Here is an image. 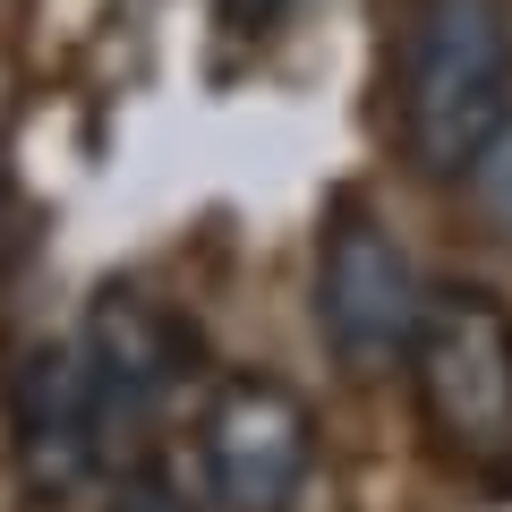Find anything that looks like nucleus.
I'll list each match as a JSON object with an SVG mask.
<instances>
[{"label": "nucleus", "mask_w": 512, "mask_h": 512, "mask_svg": "<svg viewBox=\"0 0 512 512\" xmlns=\"http://www.w3.org/2000/svg\"><path fill=\"white\" fill-rule=\"evenodd\" d=\"M419 419L478 487H512V308L478 282H444L419 299L410 333Z\"/></svg>", "instance_id": "nucleus-1"}, {"label": "nucleus", "mask_w": 512, "mask_h": 512, "mask_svg": "<svg viewBox=\"0 0 512 512\" xmlns=\"http://www.w3.org/2000/svg\"><path fill=\"white\" fill-rule=\"evenodd\" d=\"M512 111V9L504 0H419L402 52V146L419 171L461 180L495 120Z\"/></svg>", "instance_id": "nucleus-2"}, {"label": "nucleus", "mask_w": 512, "mask_h": 512, "mask_svg": "<svg viewBox=\"0 0 512 512\" xmlns=\"http://www.w3.org/2000/svg\"><path fill=\"white\" fill-rule=\"evenodd\" d=\"M197 478L214 512H299L316 478V410L282 376H222L197 410Z\"/></svg>", "instance_id": "nucleus-3"}, {"label": "nucleus", "mask_w": 512, "mask_h": 512, "mask_svg": "<svg viewBox=\"0 0 512 512\" xmlns=\"http://www.w3.org/2000/svg\"><path fill=\"white\" fill-rule=\"evenodd\" d=\"M419 299L427 291L410 274V248L384 231V214L342 197L325 214V248H316V325H325V350L350 376H376V367L410 359Z\"/></svg>", "instance_id": "nucleus-4"}, {"label": "nucleus", "mask_w": 512, "mask_h": 512, "mask_svg": "<svg viewBox=\"0 0 512 512\" xmlns=\"http://www.w3.org/2000/svg\"><path fill=\"white\" fill-rule=\"evenodd\" d=\"M9 444H18V478L26 495L60 504L86 478L128 470V427L103 410L94 393V367L77 342H52L9 376Z\"/></svg>", "instance_id": "nucleus-5"}, {"label": "nucleus", "mask_w": 512, "mask_h": 512, "mask_svg": "<svg viewBox=\"0 0 512 512\" xmlns=\"http://www.w3.org/2000/svg\"><path fill=\"white\" fill-rule=\"evenodd\" d=\"M77 350H86V367H94V393H103V410L128 427V444H137V427H146L154 410L171 402V393H180L188 367H197V333H188L180 316L163 308V299L128 291V282L94 291Z\"/></svg>", "instance_id": "nucleus-6"}, {"label": "nucleus", "mask_w": 512, "mask_h": 512, "mask_svg": "<svg viewBox=\"0 0 512 512\" xmlns=\"http://www.w3.org/2000/svg\"><path fill=\"white\" fill-rule=\"evenodd\" d=\"M461 180H470V205H478V214H487L495 231H512V111L478 137V154L461 163Z\"/></svg>", "instance_id": "nucleus-7"}, {"label": "nucleus", "mask_w": 512, "mask_h": 512, "mask_svg": "<svg viewBox=\"0 0 512 512\" xmlns=\"http://www.w3.org/2000/svg\"><path fill=\"white\" fill-rule=\"evenodd\" d=\"M111 512H197V504H188L163 470H137V461H128V470H111Z\"/></svg>", "instance_id": "nucleus-8"}]
</instances>
